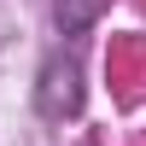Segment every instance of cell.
Instances as JSON below:
<instances>
[{
  "mask_svg": "<svg viewBox=\"0 0 146 146\" xmlns=\"http://www.w3.org/2000/svg\"><path fill=\"white\" fill-rule=\"evenodd\" d=\"M35 111H41L47 123L82 117V64L70 53H47L41 76H35Z\"/></svg>",
  "mask_w": 146,
  "mask_h": 146,
  "instance_id": "obj_1",
  "label": "cell"
},
{
  "mask_svg": "<svg viewBox=\"0 0 146 146\" xmlns=\"http://www.w3.org/2000/svg\"><path fill=\"white\" fill-rule=\"evenodd\" d=\"M53 12H58V29H64V35H82V29L105 12V0H58Z\"/></svg>",
  "mask_w": 146,
  "mask_h": 146,
  "instance_id": "obj_2",
  "label": "cell"
}]
</instances>
